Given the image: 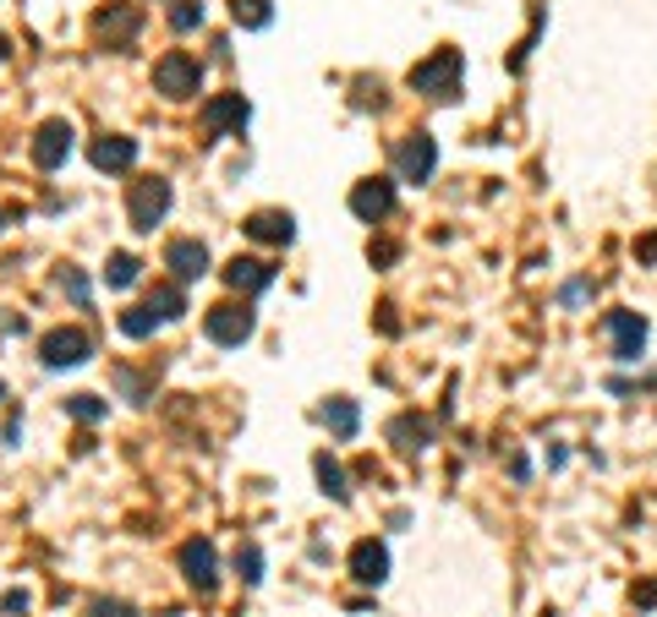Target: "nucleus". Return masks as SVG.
<instances>
[{
    "label": "nucleus",
    "mask_w": 657,
    "mask_h": 617,
    "mask_svg": "<svg viewBox=\"0 0 657 617\" xmlns=\"http://www.w3.org/2000/svg\"><path fill=\"white\" fill-rule=\"evenodd\" d=\"M0 230H7V214H0Z\"/></svg>",
    "instance_id": "c9c22d12"
},
{
    "label": "nucleus",
    "mask_w": 657,
    "mask_h": 617,
    "mask_svg": "<svg viewBox=\"0 0 657 617\" xmlns=\"http://www.w3.org/2000/svg\"><path fill=\"white\" fill-rule=\"evenodd\" d=\"M318 421L329 426V432H335V437H357V399H329L323 410H318Z\"/></svg>",
    "instance_id": "a211bd4d"
},
{
    "label": "nucleus",
    "mask_w": 657,
    "mask_h": 617,
    "mask_svg": "<svg viewBox=\"0 0 657 617\" xmlns=\"http://www.w3.org/2000/svg\"><path fill=\"white\" fill-rule=\"evenodd\" d=\"M138 28H143V12H138V7H127V0H116L110 12H99V17H94V39H99V45H110V50H116V45H127Z\"/></svg>",
    "instance_id": "1a4fd4ad"
},
{
    "label": "nucleus",
    "mask_w": 657,
    "mask_h": 617,
    "mask_svg": "<svg viewBox=\"0 0 657 617\" xmlns=\"http://www.w3.org/2000/svg\"><path fill=\"white\" fill-rule=\"evenodd\" d=\"M635 257H641V263H657V235H646V241L635 246Z\"/></svg>",
    "instance_id": "7c9ffc66"
},
{
    "label": "nucleus",
    "mask_w": 657,
    "mask_h": 617,
    "mask_svg": "<svg viewBox=\"0 0 657 617\" xmlns=\"http://www.w3.org/2000/svg\"><path fill=\"white\" fill-rule=\"evenodd\" d=\"M72 121H45L39 126V137H34V165L39 170H61L67 165V154H72Z\"/></svg>",
    "instance_id": "6e6552de"
},
{
    "label": "nucleus",
    "mask_w": 657,
    "mask_h": 617,
    "mask_svg": "<svg viewBox=\"0 0 657 617\" xmlns=\"http://www.w3.org/2000/svg\"><path fill=\"white\" fill-rule=\"evenodd\" d=\"M230 17H236V28H268L274 23L268 0H230Z\"/></svg>",
    "instance_id": "4be33fe9"
},
{
    "label": "nucleus",
    "mask_w": 657,
    "mask_h": 617,
    "mask_svg": "<svg viewBox=\"0 0 657 617\" xmlns=\"http://www.w3.org/2000/svg\"><path fill=\"white\" fill-rule=\"evenodd\" d=\"M143 306H148V312H154L159 323H176V317L187 312V295H181L176 285H159V290H154V295H148Z\"/></svg>",
    "instance_id": "412c9836"
},
{
    "label": "nucleus",
    "mask_w": 657,
    "mask_h": 617,
    "mask_svg": "<svg viewBox=\"0 0 657 617\" xmlns=\"http://www.w3.org/2000/svg\"><path fill=\"white\" fill-rule=\"evenodd\" d=\"M198 83H203V66H198L192 56H181V50H170V56L154 66V88H159L165 99H192Z\"/></svg>",
    "instance_id": "20e7f679"
},
{
    "label": "nucleus",
    "mask_w": 657,
    "mask_h": 617,
    "mask_svg": "<svg viewBox=\"0 0 657 617\" xmlns=\"http://www.w3.org/2000/svg\"><path fill=\"white\" fill-rule=\"evenodd\" d=\"M247 116H252V105H247L241 94H219V99L203 105V132H208V137H225L230 126H247Z\"/></svg>",
    "instance_id": "f8f14e48"
},
{
    "label": "nucleus",
    "mask_w": 657,
    "mask_h": 617,
    "mask_svg": "<svg viewBox=\"0 0 657 617\" xmlns=\"http://www.w3.org/2000/svg\"><path fill=\"white\" fill-rule=\"evenodd\" d=\"M312 470H318V486L335 497V503H346L351 497V486H346V470H341V459H329V453H318L312 459Z\"/></svg>",
    "instance_id": "aec40b11"
},
{
    "label": "nucleus",
    "mask_w": 657,
    "mask_h": 617,
    "mask_svg": "<svg viewBox=\"0 0 657 617\" xmlns=\"http://www.w3.org/2000/svg\"><path fill=\"white\" fill-rule=\"evenodd\" d=\"M635 601H641V606H657V584H641V590H635Z\"/></svg>",
    "instance_id": "473e14b6"
},
{
    "label": "nucleus",
    "mask_w": 657,
    "mask_h": 617,
    "mask_svg": "<svg viewBox=\"0 0 657 617\" xmlns=\"http://www.w3.org/2000/svg\"><path fill=\"white\" fill-rule=\"evenodd\" d=\"M127 214H132V230H154L165 214H170V181H132V197H127Z\"/></svg>",
    "instance_id": "f03ea898"
},
{
    "label": "nucleus",
    "mask_w": 657,
    "mask_h": 617,
    "mask_svg": "<svg viewBox=\"0 0 657 617\" xmlns=\"http://www.w3.org/2000/svg\"><path fill=\"white\" fill-rule=\"evenodd\" d=\"M608 334H613V361H641V350H646V317H635V312H613L608 317Z\"/></svg>",
    "instance_id": "9b49d317"
},
{
    "label": "nucleus",
    "mask_w": 657,
    "mask_h": 617,
    "mask_svg": "<svg viewBox=\"0 0 657 617\" xmlns=\"http://www.w3.org/2000/svg\"><path fill=\"white\" fill-rule=\"evenodd\" d=\"M181 573L198 595H208L219 584V557H214V541H187L181 546Z\"/></svg>",
    "instance_id": "0eeeda50"
},
{
    "label": "nucleus",
    "mask_w": 657,
    "mask_h": 617,
    "mask_svg": "<svg viewBox=\"0 0 657 617\" xmlns=\"http://www.w3.org/2000/svg\"><path fill=\"white\" fill-rule=\"evenodd\" d=\"M390 437H395L401 453H422V448H428V421H417V415H395V421H390Z\"/></svg>",
    "instance_id": "6ab92c4d"
},
{
    "label": "nucleus",
    "mask_w": 657,
    "mask_h": 617,
    "mask_svg": "<svg viewBox=\"0 0 657 617\" xmlns=\"http://www.w3.org/2000/svg\"><path fill=\"white\" fill-rule=\"evenodd\" d=\"M247 235H252V241H268V246H290V241H296V219L279 214V208H258V214L247 219Z\"/></svg>",
    "instance_id": "ddd939ff"
},
{
    "label": "nucleus",
    "mask_w": 657,
    "mask_h": 617,
    "mask_svg": "<svg viewBox=\"0 0 657 617\" xmlns=\"http://www.w3.org/2000/svg\"><path fill=\"white\" fill-rule=\"evenodd\" d=\"M165 263H170V274H176L181 285H187V279H203V274H208V246H203V241H170Z\"/></svg>",
    "instance_id": "2eb2a0df"
},
{
    "label": "nucleus",
    "mask_w": 657,
    "mask_h": 617,
    "mask_svg": "<svg viewBox=\"0 0 657 617\" xmlns=\"http://www.w3.org/2000/svg\"><path fill=\"white\" fill-rule=\"evenodd\" d=\"M0 61H7V39H0Z\"/></svg>",
    "instance_id": "72a5a7b5"
},
{
    "label": "nucleus",
    "mask_w": 657,
    "mask_h": 617,
    "mask_svg": "<svg viewBox=\"0 0 657 617\" xmlns=\"http://www.w3.org/2000/svg\"><path fill=\"white\" fill-rule=\"evenodd\" d=\"M198 23H203V7H198V0H181V7L170 12V28H176V34H192Z\"/></svg>",
    "instance_id": "a878e982"
},
{
    "label": "nucleus",
    "mask_w": 657,
    "mask_h": 617,
    "mask_svg": "<svg viewBox=\"0 0 657 617\" xmlns=\"http://www.w3.org/2000/svg\"><path fill=\"white\" fill-rule=\"evenodd\" d=\"M154 328H159V317H154L148 306H132V312H121V334H127V339H148Z\"/></svg>",
    "instance_id": "b1692460"
},
{
    "label": "nucleus",
    "mask_w": 657,
    "mask_h": 617,
    "mask_svg": "<svg viewBox=\"0 0 657 617\" xmlns=\"http://www.w3.org/2000/svg\"><path fill=\"white\" fill-rule=\"evenodd\" d=\"M351 573L362 584H384L390 579V546L384 541H357L351 546Z\"/></svg>",
    "instance_id": "4468645a"
},
{
    "label": "nucleus",
    "mask_w": 657,
    "mask_h": 617,
    "mask_svg": "<svg viewBox=\"0 0 657 617\" xmlns=\"http://www.w3.org/2000/svg\"><path fill=\"white\" fill-rule=\"evenodd\" d=\"M203 328H208V339L214 344H247L252 339V328H258V317H252V306L241 301H219V306H208V317H203Z\"/></svg>",
    "instance_id": "7ed1b4c3"
},
{
    "label": "nucleus",
    "mask_w": 657,
    "mask_h": 617,
    "mask_svg": "<svg viewBox=\"0 0 657 617\" xmlns=\"http://www.w3.org/2000/svg\"><path fill=\"white\" fill-rule=\"evenodd\" d=\"M88 617H138V612H132L127 601H94V606H88Z\"/></svg>",
    "instance_id": "c756f323"
},
{
    "label": "nucleus",
    "mask_w": 657,
    "mask_h": 617,
    "mask_svg": "<svg viewBox=\"0 0 657 617\" xmlns=\"http://www.w3.org/2000/svg\"><path fill=\"white\" fill-rule=\"evenodd\" d=\"M116 383H121V388L132 394V404H143V399H148V383H143V377H132L127 366H116Z\"/></svg>",
    "instance_id": "c85d7f7f"
},
{
    "label": "nucleus",
    "mask_w": 657,
    "mask_h": 617,
    "mask_svg": "<svg viewBox=\"0 0 657 617\" xmlns=\"http://www.w3.org/2000/svg\"><path fill=\"white\" fill-rule=\"evenodd\" d=\"M586 301V285H564V306H581Z\"/></svg>",
    "instance_id": "2f4dec72"
},
{
    "label": "nucleus",
    "mask_w": 657,
    "mask_h": 617,
    "mask_svg": "<svg viewBox=\"0 0 657 617\" xmlns=\"http://www.w3.org/2000/svg\"><path fill=\"white\" fill-rule=\"evenodd\" d=\"M61 290H67V295H72L77 306H88V274H77V268H67V274H61Z\"/></svg>",
    "instance_id": "cd10ccee"
},
{
    "label": "nucleus",
    "mask_w": 657,
    "mask_h": 617,
    "mask_svg": "<svg viewBox=\"0 0 657 617\" xmlns=\"http://www.w3.org/2000/svg\"><path fill=\"white\" fill-rule=\"evenodd\" d=\"M138 268H143V263H138L132 252H116V257H110V268H105L110 290H127V285H138Z\"/></svg>",
    "instance_id": "5701e85b"
},
{
    "label": "nucleus",
    "mask_w": 657,
    "mask_h": 617,
    "mask_svg": "<svg viewBox=\"0 0 657 617\" xmlns=\"http://www.w3.org/2000/svg\"><path fill=\"white\" fill-rule=\"evenodd\" d=\"M39 355H45V366H83L88 355H94V344H88V334L83 328H50L45 339H39Z\"/></svg>",
    "instance_id": "423d86ee"
},
{
    "label": "nucleus",
    "mask_w": 657,
    "mask_h": 617,
    "mask_svg": "<svg viewBox=\"0 0 657 617\" xmlns=\"http://www.w3.org/2000/svg\"><path fill=\"white\" fill-rule=\"evenodd\" d=\"M225 285H230V290H241V295H258V290H268V285H274V268H268L263 257H236V263L225 268Z\"/></svg>",
    "instance_id": "dca6fc26"
},
{
    "label": "nucleus",
    "mask_w": 657,
    "mask_h": 617,
    "mask_svg": "<svg viewBox=\"0 0 657 617\" xmlns=\"http://www.w3.org/2000/svg\"><path fill=\"white\" fill-rule=\"evenodd\" d=\"M0 399H7V383H0Z\"/></svg>",
    "instance_id": "f704fd0d"
},
{
    "label": "nucleus",
    "mask_w": 657,
    "mask_h": 617,
    "mask_svg": "<svg viewBox=\"0 0 657 617\" xmlns=\"http://www.w3.org/2000/svg\"><path fill=\"white\" fill-rule=\"evenodd\" d=\"M390 208H395V181H384V176H373V181H362V186L351 192V214H357L362 225H379Z\"/></svg>",
    "instance_id": "9d476101"
},
{
    "label": "nucleus",
    "mask_w": 657,
    "mask_h": 617,
    "mask_svg": "<svg viewBox=\"0 0 657 617\" xmlns=\"http://www.w3.org/2000/svg\"><path fill=\"white\" fill-rule=\"evenodd\" d=\"M67 410H72L77 421H99V415H105V404H99L94 394H72V399H67Z\"/></svg>",
    "instance_id": "bb28decb"
},
{
    "label": "nucleus",
    "mask_w": 657,
    "mask_h": 617,
    "mask_svg": "<svg viewBox=\"0 0 657 617\" xmlns=\"http://www.w3.org/2000/svg\"><path fill=\"white\" fill-rule=\"evenodd\" d=\"M236 573H241L247 584H258V579H263V552H258L252 541H247V546L236 552Z\"/></svg>",
    "instance_id": "393cba45"
},
{
    "label": "nucleus",
    "mask_w": 657,
    "mask_h": 617,
    "mask_svg": "<svg viewBox=\"0 0 657 617\" xmlns=\"http://www.w3.org/2000/svg\"><path fill=\"white\" fill-rule=\"evenodd\" d=\"M461 72H466L461 50H439V56H428L422 66H411V88L428 94V99H455V94H461Z\"/></svg>",
    "instance_id": "f257e3e1"
},
{
    "label": "nucleus",
    "mask_w": 657,
    "mask_h": 617,
    "mask_svg": "<svg viewBox=\"0 0 657 617\" xmlns=\"http://www.w3.org/2000/svg\"><path fill=\"white\" fill-rule=\"evenodd\" d=\"M94 165L99 170H132L138 165V143L132 137H99L94 143Z\"/></svg>",
    "instance_id": "f3484780"
},
{
    "label": "nucleus",
    "mask_w": 657,
    "mask_h": 617,
    "mask_svg": "<svg viewBox=\"0 0 657 617\" xmlns=\"http://www.w3.org/2000/svg\"><path fill=\"white\" fill-rule=\"evenodd\" d=\"M433 165H439V143H433L428 132H411V137L395 143V170H401V181H428Z\"/></svg>",
    "instance_id": "39448f33"
}]
</instances>
